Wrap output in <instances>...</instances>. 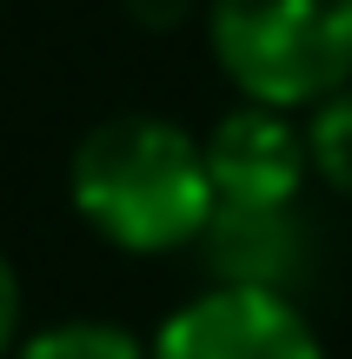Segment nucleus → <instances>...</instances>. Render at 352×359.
<instances>
[{"instance_id": "1", "label": "nucleus", "mask_w": 352, "mask_h": 359, "mask_svg": "<svg viewBox=\"0 0 352 359\" xmlns=\"http://www.w3.org/2000/svg\"><path fill=\"white\" fill-rule=\"evenodd\" d=\"M73 213L120 253H180L213 226L206 140L160 114H113L73 147Z\"/></svg>"}, {"instance_id": "2", "label": "nucleus", "mask_w": 352, "mask_h": 359, "mask_svg": "<svg viewBox=\"0 0 352 359\" xmlns=\"http://www.w3.org/2000/svg\"><path fill=\"white\" fill-rule=\"evenodd\" d=\"M206 40L260 107L313 114L352 87V0H206Z\"/></svg>"}, {"instance_id": "3", "label": "nucleus", "mask_w": 352, "mask_h": 359, "mask_svg": "<svg viewBox=\"0 0 352 359\" xmlns=\"http://www.w3.org/2000/svg\"><path fill=\"white\" fill-rule=\"evenodd\" d=\"M153 359H326L313 320L293 293L260 286H206L186 306L167 313L153 339Z\"/></svg>"}, {"instance_id": "4", "label": "nucleus", "mask_w": 352, "mask_h": 359, "mask_svg": "<svg viewBox=\"0 0 352 359\" xmlns=\"http://www.w3.org/2000/svg\"><path fill=\"white\" fill-rule=\"evenodd\" d=\"M206 173H213V206H239V213L300 206V187L313 173L306 127H293L286 107L239 100L206 133Z\"/></svg>"}, {"instance_id": "5", "label": "nucleus", "mask_w": 352, "mask_h": 359, "mask_svg": "<svg viewBox=\"0 0 352 359\" xmlns=\"http://www.w3.org/2000/svg\"><path fill=\"white\" fill-rule=\"evenodd\" d=\"M213 286H260V293H293L313 266V226L300 206H266V213H239V206H213V226L199 233Z\"/></svg>"}, {"instance_id": "6", "label": "nucleus", "mask_w": 352, "mask_h": 359, "mask_svg": "<svg viewBox=\"0 0 352 359\" xmlns=\"http://www.w3.org/2000/svg\"><path fill=\"white\" fill-rule=\"evenodd\" d=\"M13 359H153V346L113 320H60V326L27 333L13 346Z\"/></svg>"}, {"instance_id": "7", "label": "nucleus", "mask_w": 352, "mask_h": 359, "mask_svg": "<svg viewBox=\"0 0 352 359\" xmlns=\"http://www.w3.org/2000/svg\"><path fill=\"white\" fill-rule=\"evenodd\" d=\"M306 160H313V173L326 180L332 193L352 200V87L306 114Z\"/></svg>"}, {"instance_id": "8", "label": "nucleus", "mask_w": 352, "mask_h": 359, "mask_svg": "<svg viewBox=\"0 0 352 359\" xmlns=\"http://www.w3.org/2000/svg\"><path fill=\"white\" fill-rule=\"evenodd\" d=\"M13 346H20V280L0 253V359H13Z\"/></svg>"}, {"instance_id": "9", "label": "nucleus", "mask_w": 352, "mask_h": 359, "mask_svg": "<svg viewBox=\"0 0 352 359\" xmlns=\"http://www.w3.org/2000/svg\"><path fill=\"white\" fill-rule=\"evenodd\" d=\"M120 7H127V13H133L140 27H153V34H167V27H180L186 13L199 7V0H120Z\"/></svg>"}]
</instances>
